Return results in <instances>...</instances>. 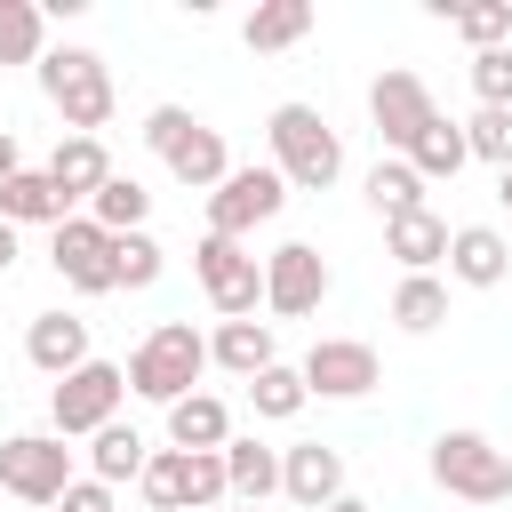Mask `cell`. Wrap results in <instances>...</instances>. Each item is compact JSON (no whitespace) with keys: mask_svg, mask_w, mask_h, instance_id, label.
<instances>
[{"mask_svg":"<svg viewBox=\"0 0 512 512\" xmlns=\"http://www.w3.org/2000/svg\"><path fill=\"white\" fill-rule=\"evenodd\" d=\"M200 368H208V336H200L192 320H160V328L128 352V392H144V400L176 408V400H192Z\"/></svg>","mask_w":512,"mask_h":512,"instance_id":"obj_1","label":"cell"},{"mask_svg":"<svg viewBox=\"0 0 512 512\" xmlns=\"http://www.w3.org/2000/svg\"><path fill=\"white\" fill-rule=\"evenodd\" d=\"M40 96L64 112V136H96L112 120V64L96 48H48L40 56Z\"/></svg>","mask_w":512,"mask_h":512,"instance_id":"obj_2","label":"cell"},{"mask_svg":"<svg viewBox=\"0 0 512 512\" xmlns=\"http://www.w3.org/2000/svg\"><path fill=\"white\" fill-rule=\"evenodd\" d=\"M144 144L168 160V176L176 184H192V192H216L224 176H232V152H224V136L208 128V120H192L184 104H152L144 112Z\"/></svg>","mask_w":512,"mask_h":512,"instance_id":"obj_3","label":"cell"},{"mask_svg":"<svg viewBox=\"0 0 512 512\" xmlns=\"http://www.w3.org/2000/svg\"><path fill=\"white\" fill-rule=\"evenodd\" d=\"M264 136H272V160H280V176H288V184L328 192V184L344 176V144H336V128H328L312 104H272Z\"/></svg>","mask_w":512,"mask_h":512,"instance_id":"obj_4","label":"cell"},{"mask_svg":"<svg viewBox=\"0 0 512 512\" xmlns=\"http://www.w3.org/2000/svg\"><path fill=\"white\" fill-rule=\"evenodd\" d=\"M432 480L456 496V504H504L512 496V456L488 440V432H440L432 440Z\"/></svg>","mask_w":512,"mask_h":512,"instance_id":"obj_5","label":"cell"},{"mask_svg":"<svg viewBox=\"0 0 512 512\" xmlns=\"http://www.w3.org/2000/svg\"><path fill=\"white\" fill-rule=\"evenodd\" d=\"M120 392H128V368H112V360H88V368H72L56 392H48V416H56V432L64 440H96L104 424H120Z\"/></svg>","mask_w":512,"mask_h":512,"instance_id":"obj_6","label":"cell"},{"mask_svg":"<svg viewBox=\"0 0 512 512\" xmlns=\"http://www.w3.org/2000/svg\"><path fill=\"white\" fill-rule=\"evenodd\" d=\"M72 480H80V472H72L64 432H16V440H0V488H8V496H24V504H56Z\"/></svg>","mask_w":512,"mask_h":512,"instance_id":"obj_7","label":"cell"},{"mask_svg":"<svg viewBox=\"0 0 512 512\" xmlns=\"http://www.w3.org/2000/svg\"><path fill=\"white\" fill-rule=\"evenodd\" d=\"M192 264H200V288H208V304H216L224 320H256V304H264V264H256L240 240L208 232V240L192 248Z\"/></svg>","mask_w":512,"mask_h":512,"instance_id":"obj_8","label":"cell"},{"mask_svg":"<svg viewBox=\"0 0 512 512\" xmlns=\"http://www.w3.org/2000/svg\"><path fill=\"white\" fill-rule=\"evenodd\" d=\"M280 200H288V176H280V168H232V176L208 192V232L248 240L256 224L280 216Z\"/></svg>","mask_w":512,"mask_h":512,"instance_id":"obj_9","label":"cell"},{"mask_svg":"<svg viewBox=\"0 0 512 512\" xmlns=\"http://www.w3.org/2000/svg\"><path fill=\"white\" fill-rule=\"evenodd\" d=\"M48 264H56V280L80 288V296H112V288H120V272H112V232H104L96 216H64L56 240H48Z\"/></svg>","mask_w":512,"mask_h":512,"instance_id":"obj_10","label":"cell"},{"mask_svg":"<svg viewBox=\"0 0 512 512\" xmlns=\"http://www.w3.org/2000/svg\"><path fill=\"white\" fill-rule=\"evenodd\" d=\"M368 120H376L384 152H392V160H408V144H416L440 112H432V88H424L416 72H376V88H368Z\"/></svg>","mask_w":512,"mask_h":512,"instance_id":"obj_11","label":"cell"},{"mask_svg":"<svg viewBox=\"0 0 512 512\" xmlns=\"http://www.w3.org/2000/svg\"><path fill=\"white\" fill-rule=\"evenodd\" d=\"M320 296H328V256H320L312 240H288V248L264 256V304H272L280 320L320 312Z\"/></svg>","mask_w":512,"mask_h":512,"instance_id":"obj_12","label":"cell"},{"mask_svg":"<svg viewBox=\"0 0 512 512\" xmlns=\"http://www.w3.org/2000/svg\"><path fill=\"white\" fill-rule=\"evenodd\" d=\"M304 392L312 400H360V392H376V352L360 336H320L304 352Z\"/></svg>","mask_w":512,"mask_h":512,"instance_id":"obj_13","label":"cell"},{"mask_svg":"<svg viewBox=\"0 0 512 512\" xmlns=\"http://www.w3.org/2000/svg\"><path fill=\"white\" fill-rule=\"evenodd\" d=\"M24 360H32L40 376H56V384H64L72 368H88V360H96V352H88V320H80V312H40V320L24 328Z\"/></svg>","mask_w":512,"mask_h":512,"instance_id":"obj_14","label":"cell"},{"mask_svg":"<svg viewBox=\"0 0 512 512\" xmlns=\"http://www.w3.org/2000/svg\"><path fill=\"white\" fill-rule=\"evenodd\" d=\"M280 496H296V504H312V512H328V504L344 496V456H336L328 440H304V448H280Z\"/></svg>","mask_w":512,"mask_h":512,"instance_id":"obj_15","label":"cell"},{"mask_svg":"<svg viewBox=\"0 0 512 512\" xmlns=\"http://www.w3.org/2000/svg\"><path fill=\"white\" fill-rule=\"evenodd\" d=\"M448 272H456L464 288H504V280H512V248H504V232H496V224H456V240H448Z\"/></svg>","mask_w":512,"mask_h":512,"instance_id":"obj_16","label":"cell"},{"mask_svg":"<svg viewBox=\"0 0 512 512\" xmlns=\"http://www.w3.org/2000/svg\"><path fill=\"white\" fill-rule=\"evenodd\" d=\"M224 440H232V408H224L216 392H192V400L168 408V448H184V456H216Z\"/></svg>","mask_w":512,"mask_h":512,"instance_id":"obj_17","label":"cell"},{"mask_svg":"<svg viewBox=\"0 0 512 512\" xmlns=\"http://www.w3.org/2000/svg\"><path fill=\"white\" fill-rule=\"evenodd\" d=\"M48 176H56V192H64V200H96V192L112 184V160H104V144H96V136H56Z\"/></svg>","mask_w":512,"mask_h":512,"instance_id":"obj_18","label":"cell"},{"mask_svg":"<svg viewBox=\"0 0 512 512\" xmlns=\"http://www.w3.org/2000/svg\"><path fill=\"white\" fill-rule=\"evenodd\" d=\"M0 216H8V224H64V216H72V200L56 192V176H48V168H16V176L0 184Z\"/></svg>","mask_w":512,"mask_h":512,"instance_id":"obj_19","label":"cell"},{"mask_svg":"<svg viewBox=\"0 0 512 512\" xmlns=\"http://www.w3.org/2000/svg\"><path fill=\"white\" fill-rule=\"evenodd\" d=\"M208 360L216 368H232V376H264L280 352H272V320H224L216 336H208Z\"/></svg>","mask_w":512,"mask_h":512,"instance_id":"obj_20","label":"cell"},{"mask_svg":"<svg viewBox=\"0 0 512 512\" xmlns=\"http://www.w3.org/2000/svg\"><path fill=\"white\" fill-rule=\"evenodd\" d=\"M144 464H152V440H144L136 424H104V432H96V448H88V480H104V488L144 480Z\"/></svg>","mask_w":512,"mask_h":512,"instance_id":"obj_21","label":"cell"},{"mask_svg":"<svg viewBox=\"0 0 512 512\" xmlns=\"http://www.w3.org/2000/svg\"><path fill=\"white\" fill-rule=\"evenodd\" d=\"M312 32V0H256V16L240 24V40L256 48V56H280V48H296Z\"/></svg>","mask_w":512,"mask_h":512,"instance_id":"obj_22","label":"cell"},{"mask_svg":"<svg viewBox=\"0 0 512 512\" xmlns=\"http://www.w3.org/2000/svg\"><path fill=\"white\" fill-rule=\"evenodd\" d=\"M448 240H456V232H448L432 208H416V216H392V224H384V248H392L408 272H432V264L448 256Z\"/></svg>","mask_w":512,"mask_h":512,"instance_id":"obj_23","label":"cell"},{"mask_svg":"<svg viewBox=\"0 0 512 512\" xmlns=\"http://www.w3.org/2000/svg\"><path fill=\"white\" fill-rule=\"evenodd\" d=\"M224 480H232L240 504H264V496L280 488V448H264V440H224Z\"/></svg>","mask_w":512,"mask_h":512,"instance_id":"obj_24","label":"cell"},{"mask_svg":"<svg viewBox=\"0 0 512 512\" xmlns=\"http://www.w3.org/2000/svg\"><path fill=\"white\" fill-rule=\"evenodd\" d=\"M40 56H48V8L0 0V64H40Z\"/></svg>","mask_w":512,"mask_h":512,"instance_id":"obj_25","label":"cell"},{"mask_svg":"<svg viewBox=\"0 0 512 512\" xmlns=\"http://www.w3.org/2000/svg\"><path fill=\"white\" fill-rule=\"evenodd\" d=\"M464 160H472V144H464V128H456V120H432V128H424V136L408 144V168H416L424 184H440V176H456Z\"/></svg>","mask_w":512,"mask_h":512,"instance_id":"obj_26","label":"cell"},{"mask_svg":"<svg viewBox=\"0 0 512 512\" xmlns=\"http://www.w3.org/2000/svg\"><path fill=\"white\" fill-rule=\"evenodd\" d=\"M368 208H376L384 224H392V216H416V208H424V176H416L408 160H376V168H368Z\"/></svg>","mask_w":512,"mask_h":512,"instance_id":"obj_27","label":"cell"},{"mask_svg":"<svg viewBox=\"0 0 512 512\" xmlns=\"http://www.w3.org/2000/svg\"><path fill=\"white\" fill-rule=\"evenodd\" d=\"M392 320H400L408 336H432V328L448 320V288H440L432 272H408V280L392 288Z\"/></svg>","mask_w":512,"mask_h":512,"instance_id":"obj_28","label":"cell"},{"mask_svg":"<svg viewBox=\"0 0 512 512\" xmlns=\"http://www.w3.org/2000/svg\"><path fill=\"white\" fill-rule=\"evenodd\" d=\"M304 400H312V392H304V368H288V360H272L264 376H248V408L272 416V424H288Z\"/></svg>","mask_w":512,"mask_h":512,"instance_id":"obj_29","label":"cell"},{"mask_svg":"<svg viewBox=\"0 0 512 512\" xmlns=\"http://www.w3.org/2000/svg\"><path fill=\"white\" fill-rule=\"evenodd\" d=\"M144 208H152V192H144L136 176H112V184L88 200V216H96L112 240H120V232H144Z\"/></svg>","mask_w":512,"mask_h":512,"instance_id":"obj_30","label":"cell"},{"mask_svg":"<svg viewBox=\"0 0 512 512\" xmlns=\"http://www.w3.org/2000/svg\"><path fill=\"white\" fill-rule=\"evenodd\" d=\"M112 272H120V288H152V280L168 272V256H160L152 232H120V240H112Z\"/></svg>","mask_w":512,"mask_h":512,"instance_id":"obj_31","label":"cell"},{"mask_svg":"<svg viewBox=\"0 0 512 512\" xmlns=\"http://www.w3.org/2000/svg\"><path fill=\"white\" fill-rule=\"evenodd\" d=\"M144 504L152 512H184V448H152V464H144Z\"/></svg>","mask_w":512,"mask_h":512,"instance_id":"obj_32","label":"cell"},{"mask_svg":"<svg viewBox=\"0 0 512 512\" xmlns=\"http://www.w3.org/2000/svg\"><path fill=\"white\" fill-rule=\"evenodd\" d=\"M456 32L472 40V56H480V48H504V40H512V0H472V8H456Z\"/></svg>","mask_w":512,"mask_h":512,"instance_id":"obj_33","label":"cell"},{"mask_svg":"<svg viewBox=\"0 0 512 512\" xmlns=\"http://www.w3.org/2000/svg\"><path fill=\"white\" fill-rule=\"evenodd\" d=\"M464 144H472V160H496V176H504V168H512V112H488V104H480V112L464 120Z\"/></svg>","mask_w":512,"mask_h":512,"instance_id":"obj_34","label":"cell"},{"mask_svg":"<svg viewBox=\"0 0 512 512\" xmlns=\"http://www.w3.org/2000/svg\"><path fill=\"white\" fill-rule=\"evenodd\" d=\"M472 88L488 112H512V48H480L472 56Z\"/></svg>","mask_w":512,"mask_h":512,"instance_id":"obj_35","label":"cell"},{"mask_svg":"<svg viewBox=\"0 0 512 512\" xmlns=\"http://www.w3.org/2000/svg\"><path fill=\"white\" fill-rule=\"evenodd\" d=\"M56 504H64V512H120V504H112V488H104V480H72V488H64V496H56Z\"/></svg>","mask_w":512,"mask_h":512,"instance_id":"obj_36","label":"cell"},{"mask_svg":"<svg viewBox=\"0 0 512 512\" xmlns=\"http://www.w3.org/2000/svg\"><path fill=\"white\" fill-rule=\"evenodd\" d=\"M16 168H24V152H16V136H8V128H0V184H8V176H16Z\"/></svg>","mask_w":512,"mask_h":512,"instance_id":"obj_37","label":"cell"},{"mask_svg":"<svg viewBox=\"0 0 512 512\" xmlns=\"http://www.w3.org/2000/svg\"><path fill=\"white\" fill-rule=\"evenodd\" d=\"M8 264H16V224L0 216V272H8Z\"/></svg>","mask_w":512,"mask_h":512,"instance_id":"obj_38","label":"cell"},{"mask_svg":"<svg viewBox=\"0 0 512 512\" xmlns=\"http://www.w3.org/2000/svg\"><path fill=\"white\" fill-rule=\"evenodd\" d=\"M496 200H504V208H512V168H504V176H496Z\"/></svg>","mask_w":512,"mask_h":512,"instance_id":"obj_39","label":"cell"},{"mask_svg":"<svg viewBox=\"0 0 512 512\" xmlns=\"http://www.w3.org/2000/svg\"><path fill=\"white\" fill-rule=\"evenodd\" d=\"M328 512H368V504H360V496H336V504H328Z\"/></svg>","mask_w":512,"mask_h":512,"instance_id":"obj_40","label":"cell"},{"mask_svg":"<svg viewBox=\"0 0 512 512\" xmlns=\"http://www.w3.org/2000/svg\"><path fill=\"white\" fill-rule=\"evenodd\" d=\"M224 512H264V504H224Z\"/></svg>","mask_w":512,"mask_h":512,"instance_id":"obj_41","label":"cell"}]
</instances>
